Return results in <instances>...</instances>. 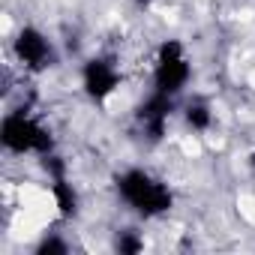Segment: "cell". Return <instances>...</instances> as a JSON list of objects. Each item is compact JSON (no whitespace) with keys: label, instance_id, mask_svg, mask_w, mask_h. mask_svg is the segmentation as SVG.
Returning a JSON list of instances; mask_svg holds the SVG:
<instances>
[{"label":"cell","instance_id":"cell-1","mask_svg":"<svg viewBox=\"0 0 255 255\" xmlns=\"http://www.w3.org/2000/svg\"><path fill=\"white\" fill-rule=\"evenodd\" d=\"M120 192H123L126 201H129L132 207H138L141 213H162V210H168V204H171L168 189L159 186L156 180H150V177L141 174V171H129V174H126V177L120 180Z\"/></svg>","mask_w":255,"mask_h":255},{"label":"cell","instance_id":"cell-2","mask_svg":"<svg viewBox=\"0 0 255 255\" xmlns=\"http://www.w3.org/2000/svg\"><path fill=\"white\" fill-rule=\"evenodd\" d=\"M3 144L9 150H15V153H24V150H48L51 141L24 114H9L3 120Z\"/></svg>","mask_w":255,"mask_h":255},{"label":"cell","instance_id":"cell-3","mask_svg":"<svg viewBox=\"0 0 255 255\" xmlns=\"http://www.w3.org/2000/svg\"><path fill=\"white\" fill-rule=\"evenodd\" d=\"M189 78V66L180 54V45L177 42H168L162 45V54H159V63H156V87L159 93H177Z\"/></svg>","mask_w":255,"mask_h":255},{"label":"cell","instance_id":"cell-4","mask_svg":"<svg viewBox=\"0 0 255 255\" xmlns=\"http://www.w3.org/2000/svg\"><path fill=\"white\" fill-rule=\"evenodd\" d=\"M84 87H87V93H90V96L102 99V96H108V93L117 87V72H114L108 63L93 60V63L84 69Z\"/></svg>","mask_w":255,"mask_h":255},{"label":"cell","instance_id":"cell-5","mask_svg":"<svg viewBox=\"0 0 255 255\" xmlns=\"http://www.w3.org/2000/svg\"><path fill=\"white\" fill-rule=\"evenodd\" d=\"M18 57L30 66H45L48 60V42L36 30H21L18 36Z\"/></svg>","mask_w":255,"mask_h":255},{"label":"cell","instance_id":"cell-6","mask_svg":"<svg viewBox=\"0 0 255 255\" xmlns=\"http://www.w3.org/2000/svg\"><path fill=\"white\" fill-rule=\"evenodd\" d=\"M54 198H57V207H60L66 216L75 210V195H72V189H69L63 180H57V183H54Z\"/></svg>","mask_w":255,"mask_h":255},{"label":"cell","instance_id":"cell-7","mask_svg":"<svg viewBox=\"0 0 255 255\" xmlns=\"http://www.w3.org/2000/svg\"><path fill=\"white\" fill-rule=\"evenodd\" d=\"M189 123L198 126V129H201V126H207V123H210L207 108H204V105H189Z\"/></svg>","mask_w":255,"mask_h":255}]
</instances>
